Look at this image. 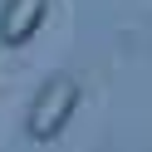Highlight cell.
<instances>
[{
	"mask_svg": "<svg viewBox=\"0 0 152 152\" xmlns=\"http://www.w3.org/2000/svg\"><path fill=\"white\" fill-rule=\"evenodd\" d=\"M74 108H79V79H69V74H54L49 83H44L39 93H34L30 103V118H25V128H30L34 142H49L64 132V123L74 118Z\"/></svg>",
	"mask_w": 152,
	"mask_h": 152,
	"instance_id": "obj_1",
	"label": "cell"
},
{
	"mask_svg": "<svg viewBox=\"0 0 152 152\" xmlns=\"http://www.w3.org/2000/svg\"><path fill=\"white\" fill-rule=\"evenodd\" d=\"M44 20V0H5L0 5V39L5 44H25Z\"/></svg>",
	"mask_w": 152,
	"mask_h": 152,
	"instance_id": "obj_2",
	"label": "cell"
}]
</instances>
